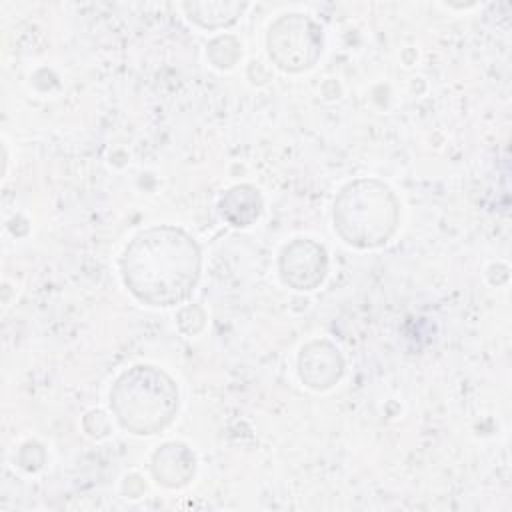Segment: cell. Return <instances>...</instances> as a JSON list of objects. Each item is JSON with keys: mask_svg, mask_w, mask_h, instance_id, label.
I'll return each mask as SVG.
<instances>
[{"mask_svg": "<svg viewBox=\"0 0 512 512\" xmlns=\"http://www.w3.org/2000/svg\"><path fill=\"white\" fill-rule=\"evenodd\" d=\"M200 270V246L176 226H152L138 232L120 258L126 288L134 298L156 308L188 300L200 280Z\"/></svg>", "mask_w": 512, "mask_h": 512, "instance_id": "6da1fadb", "label": "cell"}, {"mask_svg": "<svg viewBox=\"0 0 512 512\" xmlns=\"http://www.w3.org/2000/svg\"><path fill=\"white\" fill-rule=\"evenodd\" d=\"M334 230L354 248L386 244L400 222V204L380 180L358 178L348 182L334 200Z\"/></svg>", "mask_w": 512, "mask_h": 512, "instance_id": "7a4b0ae2", "label": "cell"}, {"mask_svg": "<svg viewBox=\"0 0 512 512\" xmlns=\"http://www.w3.org/2000/svg\"><path fill=\"white\" fill-rule=\"evenodd\" d=\"M180 404L174 380L154 366H134L118 376L110 390V408L118 424L138 436L164 430Z\"/></svg>", "mask_w": 512, "mask_h": 512, "instance_id": "3957f363", "label": "cell"}, {"mask_svg": "<svg viewBox=\"0 0 512 512\" xmlns=\"http://www.w3.org/2000/svg\"><path fill=\"white\" fill-rule=\"evenodd\" d=\"M324 46L322 28L304 14H284L268 30L266 48L270 60L284 72L312 68Z\"/></svg>", "mask_w": 512, "mask_h": 512, "instance_id": "277c9868", "label": "cell"}, {"mask_svg": "<svg viewBox=\"0 0 512 512\" xmlns=\"http://www.w3.org/2000/svg\"><path fill=\"white\" fill-rule=\"evenodd\" d=\"M278 270L286 286L294 290H314L324 282L328 272L326 250L310 238H296L284 246Z\"/></svg>", "mask_w": 512, "mask_h": 512, "instance_id": "5b68a950", "label": "cell"}, {"mask_svg": "<svg viewBox=\"0 0 512 512\" xmlns=\"http://www.w3.org/2000/svg\"><path fill=\"white\" fill-rule=\"evenodd\" d=\"M342 372L344 360L334 344L326 340H314L300 350L298 374L308 388L328 390L340 380Z\"/></svg>", "mask_w": 512, "mask_h": 512, "instance_id": "8992f818", "label": "cell"}, {"mask_svg": "<svg viewBox=\"0 0 512 512\" xmlns=\"http://www.w3.org/2000/svg\"><path fill=\"white\" fill-rule=\"evenodd\" d=\"M152 476L166 488L186 486L196 472V456L182 442H166L152 454Z\"/></svg>", "mask_w": 512, "mask_h": 512, "instance_id": "52a82bcc", "label": "cell"}, {"mask_svg": "<svg viewBox=\"0 0 512 512\" xmlns=\"http://www.w3.org/2000/svg\"><path fill=\"white\" fill-rule=\"evenodd\" d=\"M220 214L232 226H250L262 214V196L250 184H238L220 198Z\"/></svg>", "mask_w": 512, "mask_h": 512, "instance_id": "ba28073f", "label": "cell"}, {"mask_svg": "<svg viewBox=\"0 0 512 512\" xmlns=\"http://www.w3.org/2000/svg\"><path fill=\"white\" fill-rule=\"evenodd\" d=\"M248 8L246 2H186L184 10L192 22L206 30L232 26Z\"/></svg>", "mask_w": 512, "mask_h": 512, "instance_id": "9c48e42d", "label": "cell"}]
</instances>
